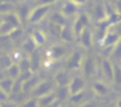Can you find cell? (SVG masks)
<instances>
[{"label":"cell","instance_id":"1f68e13d","mask_svg":"<svg viewBox=\"0 0 121 107\" xmlns=\"http://www.w3.org/2000/svg\"><path fill=\"white\" fill-rule=\"evenodd\" d=\"M8 13H13V4L9 2L0 3V15H8Z\"/></svg>","mask_w":121,"mask_h":107},{"label":"cell","instance_id":"b9f144b4","mask_svg":"<svg viewBox=\"0 0 121 107\" xmlns=\"http://www.w3.org/2000/svg\"><path fill=\"white\" fill-rule=\"evenodd\" d=\"M75 4H78V6H81V4H86L87 3V0H72Z\"/></svg>","mask_w":121,"mask_h":107},{"label":"cell","instance_id":"7bdbcfd3","mask_svg":"<svg viewBox=\"0 0 121 107\" xmlns=\"http://www.w3.org/2000/svg\"><path fill=\"white\" fill-rule=\"evenodd\" d=\"M117 107H121V97L117 100Z\"/></svg>","mask_w":121,"mask_h":107},{"label":"cell","instance_id":"f1b7e54d","mask_svg":"<svg viewBox=\"0 0 121 107\" xmlns=\"http://www.w3.org/2000/svg\"><path fill=\"white\" fill-rule=\"evenodd\" d=\"M112 82L117 87H121V66L120 65H114V76H112Z\"/></svg>","mask_w":121,"mask_h":107},{"label":"cell","instance_id":"7a4b0ae2","mask_svg":"<svg viewBox=\"0 0 121 107\" xmlns=\"http://www.w3.org/2000/svg\"><path fill=\"white\" fill-rule=\"evenodd\" d=\"M50 92H53V82L52 81H40L35 85V88L31 91V96L35 98H40V97L46 96V94H50Z\"/></svg>","mask_w":121,"mask_h":107},{"label":"cell","instance_id":"30bf717a","mask_svg":"<svg viewBox=\"0 0 121 107\" xmlns=\"http://www.w3.org/2000/svg\"><path fill=\"white\" fill-rule=\"evenodd\" d=\"M60 12H62L66 18H71V16H74V15L78 13V4H75L72 0H65Z\"/></svg>","mask_w":121,"mask_h":107},{"label":"cell","instance_id":"7dc6e473","mask_svg":"<svg viewBox=\"0 0 121 107\" xmlns=\"http://www.w3.org/2000/svg\"><path fill=\"white\" fill-rule=\"evenodd\" d=\"M60 107H64V106H60Z\"/></svg>","mask_w":121,"mask_h":107},{"label":"cell","instance_id":"603a6c76","mask_svg":"<svg viewBox=\"0 0 121 107\" xmlns=\"http://www.w3.org/2000/svg\"><path fill=\"white\" fill-rule=\"evenodd\" d=\"M30 13H31V10H30V8L25 4V3H22L19 8H18V12H16V15L19 16V19L21 21H25L30 18Z\"/></svg>","mask_w":121,"mask_h":107},{"label":"cell","instance_id":"8fae6325","mask_svg":"<svg viewBox=\"0 0 121 107\" xmlns=\"http://www.w3.org/2000/svg\"><path fill=\"white\" fill-rule=\"evenodd\" d=\"M78 41L81 43V46L84 47V49H90V47H92V44H93V32L89 29V27L80 34Z\"/></svg>","mask_w":121,"mask_h":107},{"label":"cell","instance_id":"e575fe53","mask_svg":"<svg viewBox=\"0 0 121 107\" xmlns=\"http://www.w3.org/2000/svg\"><path fill=\"white\" fill-rule=\"evenodd\" d=\"M62 28L64 27H59V25H56V23H50V31H52V34L53 35H59L60 37V31H62Z\"/></svg>","mask_w":121,"mask_h":107},{"label":"cell","instance_id":"7402d4cb","mask_svg":"<svg viewBox=\"0 0 121 107\" xmlns=\"http://www.w3.org/2000/svg\"><path fill=\"white\" fill-rule=\"evenodd\" d=\"M50 19H52L53 23H56V25H59V27H65L66 25V16L62 13V12H56V13H53Z\"/></svg>","mask_w":121,"mask_h":107},{"label":"cell","instance_id":"3957f363","mask_svg":"<svg viewBox=\"0 0 121 107\" xmlns=\"http://www.w3.org/2000/svg\"><path fill=\"white\" fill-rule=\"evenodd\" d=\"M49 10H50V4H41V6H37L35 9L31 10L28 21L31 22V23H39L47 13H49Z\"/></svg>","mask_w":121,"mask_h":107},{"label":"cell","instance_id":"d6a6232c","mask_svg":"<svg viewBox=\"0 0 121 107\" xmlns=\"http://www.w3.org/2000/svg\"><path fill=\"white\" fill-rule=\"evenodd\" d=\"M111 56H112V59H115L117 62L121 60V40L112 47V50H111Z\"/></svg>","mask_w":121,"mask_h":107},{"label":"cell","instance_id":"f6af8a7d","mask_svg":"<svg viewBox=\"0 0 121 107\" xmlns=\"http://www.w3.org/2000/svg\"><path fill=\"white\" fill-rule=\"evenodd\" d=\"M100 107H106V106H100Z\"/></svg>","mask_w":121,"mask_h":107},{"label":"cell","instance_id":"6da1fadb","mask_svg":"<svg viewBox=\"0 0 121 107\" xmlns=\"http://www.w3.org/2000/svg\"><path fill=\"white\" fill-rule=\"evenodd\" d=\"M89 22H90V21H89V15H87V13L80 12V13L77 15L74 23H72V31H74V34H75L77 38L80 37V34L89 27Z\"/></svg>","mask_w":121,"mask_h":107},{"label":"cell","instance_id":"ffe728a7","mask_svg":"<svg viewBox=\"0 0 121 107\" xmlns=\"http://www.w3.org/2000/svg\"><path fill=\"white\" fill-rule=\"evenodd\" d=\"M60 38H62L65 43H71V41H74L75 34H74V31H72V28H69V27L65 25L62 28V31H60Z\"/></svg>","mask_w":121,"mask_h":107},{"label":"cell","instance_id":"e0dca14e","mask_svg":"<svg viewBox=\"0 0 121 107\" xmlns=\"http://www.w3.org/2000/svg\"><path fill=\"white\" fill-rule=\"evenodd\" d=\"M37 84H39V79H37V76H35V75H33V76H31V78H30L28 81H25L24 84H21V90H22L24 92L33 91Z\"/></svg>","mask_w":121,"mask_h":107},{"label":"cell","instance_id":"f546056e","mask_svg":"<svg viewBox=\"0 0 121 107\" xmlns=\"http://www.w3.org/2000/svg\"><path fill=\"white\" fill-rule=\"evenodd\" d=\"M13 65V60H12V57L9 54H3L0 56V69H8L9 66H12Z\"/></svg>","mask_w":121,"mask_h":107},{"label":"cell","instance_id":"ee69618b","mask_svg":"<svg viewBox=\"0 0 121 107\" xmlns=\"http://www.w3.org/2000/svg\"><path fill=\"white\" fill-rule=\"evenodd\" d=\"M3 22H4V19H3V15H0V25H2Z\"/></svg>","mask_w":121,"mask_h":107},{"label":"cell","instance_id":"f35d334b","mask_svg":"<svg viewBox=\"0 0 121 107\" xmlns=\"http://www.w3.org/2000/svg\"><path fill=\"white\" fill-rule=\"evenodd\" d=\"M115 10L121 15V0H115Z\"/></svg>","mask_w":121,"mask_h":107},{"label":"cell","instance_id":"4316f807","mask_svg":"<svg viewBox=\"0 0 121 107\" xmlns=\"http://www.w3.org/2000/svg\"><path fill=\"white\" fill-rule=\"evenodd\" d=\"M18 66H19L21 72H30V70H31V60H30V57H22L21 60L18 62Z\"/></svg>","mask_w":121,"mask_h":107},{"label":"cell","instance_id":"9c48e42d","mask_svg":"<svg viewBox=\"0 0 121 107\" xmlns=\"http://www.w3.org/2000/svg\"><path fill=\"white\" fill-rule=\"evenodd\" d=\"M68 87H69V92L72 96V94H77V92H80L86 88V81L83 78H80V76H74V78L71 79Z\"/></svg>","mask_w":121,"mask_h":107},{"label":"cell","instance_id":"44dd1931","mask_svg":"<svg viewBox=\"0 0 121 107\" xmlns=\"http://www.w3.org/2000/svg\"><path fill=\"white\" fill-rule=\"evenodd\" d=\"M3 19H4V22H8V23H10V25H13L15 28H19L21 27V19H19V16H18L15 12L13 13H8V15H3Z\"/></svg>","mask_w":121,"mask_h":107},{"label":"cell","instance_id":"484cf974","mask_svg":"<svg viewBox=\"0 0 121 107\" xmlns=\"http://www.w3.org/2000/svg\"><path fill=\"white\" fill-rule=\"evenodd\" d=\"M31 38L37 43V46H41V44H44V41H46V35H44V32H41L40 29H35V31L31 32Z\"/></svg>","mask_w":121,"mask_h":107},{"label":"cell","instance_id":"9a60e30c","mask_svg":"<svg viewBox=\"0 0 121 107\" xmlns=\"http://www.w3.org/2000/svg\"><path fill=\"white\" fill-rule=\"evenodd\" d=\"M69 76L68 73L65 72V70H60V72H58L55 75V84L58 87H66V85H69Z\"/></svg>","mask_w":121,"mask_h":107},{"label":"cell","instance_id":"ac0fdd59","mask_svg":"<svg viewBox=\"0 0 121 107\" xmlns=\"http://www.w3.org/2000/svg\"><path fill=\"white\" fill-rule=\"evenodd\" d=\"M0 88H2V90L9 96V94L13 91V88H15V81H13V79H10V78L0 79Z\"/></svg>","mask_w":121,"mask_h":107},{"label":"cell","instance_id":"5bb4252c","mask_svg":"<svg viewBox=\"0 0 121 107\" xmlns=\"http://www.w3.org/2000/svg\"><path fill=\"white\" fill-rule=\"evenodd\" d=\"M37 50V43L31 38V35H30L28 38L24 40V43H22V51H25L28 53V54H33V53Z\"/></svg>","mask_w":121,"mask_h":107},{"label":"cell","instance_id":"83f0119b","mask_svg":"<svg viewBox=\"0 0 121 107\" xmlns=\"http://www.w3.org/2000/svg\"><path fill=\"white\" fill-rule=\"evenodd\" d=\"M22 35H24V29L19 27V28H15L13 31H12V32L8 35V37H9V40L12 41V43H18V41L21 40Z\"/></svg>","mask_w":121,"mask_h":107},{"label":"cell","instance_id":"7c38bea8","mask_svg":"<svg viewBox=\"0 0 121 107\" xmlns=\"http://www.w3.org/2000/svg\"><path fill=\"white\" fill-rule=\"evenodd\" d=\"M83 72L86 76H92L96 73V63L92 57H86L83 62Z\"/></svg>","mask_w":121,"mask_h":107},{"label":"cell","instance_id":"ab89813d","mask_svg":"<svg viewBox=\"0 0 121 107\" xmlns=\"http://www.w3.org/2000/svg\"><path fill=\"white\" fill-rule=\"evenodd\" d=\"M80 107H99V106L95 104V103H92V101H87V103H84V104L80 106Z\"/></svg>","mask_w":121,"mask_h":107},{"label":"cell","instance_id":"4dcf8cb0","mask_svg":"<svg viewBox=\"0 0 121 107\" xmlns=\"http://www.w3.org/2000/svg\"><path fill=\"white\" fill-rule=\"evenodd\" d=\"M15 29L13 25H10L8 22H3L2 25H0V37H8V35Z\"/></svg>","mask_w":121,"mask_h":107},{"label":"cell","instance_id":"8d00e7d4","mask_svg":"<svg viewBox=\"0 0 121 107\" xmlns=\"http://www.w3.org/2000/svg\"><path fill=\"white\" fill-rule=\"evenodd\" d=\"M2 107H18V104L12 103V101H3L2 103Z\"/></svg>","mask_w":121,"mask_h":107},{"label":"cell","instance_id":"5b68a950","mask_svg":"<svg viewBox=\"0 0 121 107\" xmlns=\"http://www.w3.org/2000/svg\"><path fill=\"white\" fill-rule=\"evenodd\" d=\"M121 40V35L118 32H114V31H108L105 34L104 40L100 41V46L102 47H109V49H112L114 46H115L118 41Z\"/></svg>","mask_w":121,"mask_h":107},{"label":"cell","instance_id":"d6986e66","mask_svg":"<svg viewBox=\"0 0 121 107\" xmlns=\"http://www.w3.org/2000/svg\"><path fill=\"white\" fill-rule=\"evenodd\" d=\"M37 100H39V107H46V106L52 104L53 101H56L58 98H56V94L55 92H50V94H46V96L40 97Z\"/></svg>","mask_w":121,"mask_h":107},{"label":"cell","instance_id":"277c9868","mask_svg":"<svg viewBox=\"0 0 121 107\" xmlns=\"http://www.w3.org/2000/svg\"><path fill=\"white\" fill-rule=\"evenodd\" d=\"M83 54L78 50H74L71 53V56L68 57L66 60V68L68 69H78V68H83Z\"/></svg>","mask_w":121,"mask_h":107},{"label":"cell","instance_id":"60d3db41","mask_svg":"<svg viewBox=\"0 0 121 107\" xmlns=\"http://www.w3.org/2000/svg\"><path fill=\"white\" fill-rule=\"evenodd\" d=\"M60 100H56V101H53L52 104H49V106H46V107H60Z\"/></svg>","mask_w":121,"mask_h":107},{"label":"cell","instance_id":"74e56055","mask_svg":"<svg viewBox=\"0 0 121 107\" xmlns=\"http://www.w3.org/2000/svg\"><path fill=\"white\" fill-rule=\"evenodd\" d=\"M55 2H58V0H39L40 6L41 4H52V3H55Z\"/></svg>","mask_w":121,"mask_h":107},{"label":"cell","instance_id":"bcb514c9","mask_svg":"<svg viewBox=\"0 0 121 107\" xmlns=\"http://www.w3.org/2000/svg\"><path fill=\"white\" fill-rule=\"evenodd\" d=\"M0 107H2V103H0Z\"/></svg>","mask_w":121,"mask_h":107},{"label":"cell","instance_id":"2e32d148","mask_svg":"<svg viewBox=\"0 0 121 107\" xmlns=\"http://www.w3.org/2000/svg\"><path fill=\"white\" fill-rule=\"evenodd\" d=\"M19 75H21V69H19V66H18V63H13L12 66H9L8 69H6V78H10V79L16 81L18 78H19Z\"/></svg>","mask_w":121,"mask_h":107},{"label":"cell","instance_id":"d4e9b609","mask_svg":"<svg viewBox=\"0 0 121 107\" xmlns=\"http://www.w3.org/2000/svg\"><path fill=\"white\" fill-rule=\"evenodd\" d=\"M30 60H31V70L33 72H37V69L40 68V54H39L37 50L33 54H30Z\"/></svg>","mask_w":121,"mask_h":107},{"label":"cell","instance_id":"4fadbf2b","mask_svg":"<svg viewBox=\"0 0 121 107\" xmlns=\"http://www.w3.org/2000/svg\"><path fill=\"white\" fill-rule=\"evenodd\" d=\"M69 100H71V103L75 104V106H83L84 103H87V91L83 90L77 94H72L69 97Z\"/></svg>","mask_w":121,"mask_h":107},{"label":"cell","instance_id":"d590c367","mask_svg":"<svg viewBox=\"0 0 121 107\" xmlns=\"http://www.w3.org/2000/svg\"><path fill=\"white\" fill-rule=\"evenodd\" d=\"M8 94H6L3 90H2V88H0V103H3V101H6V100H8Z\"/></svg>","mask_w":121,"mask_h":107},{"label":"cell","instance_id":"836d02e7","mask_svg":"<svg viewBox=\"0 0 121 107\" xmlns=\"http://www.w3.org/2000/svg\"><path fill=\"white\" fill-rule=\"evenodd\" d=\"M21 107H39V100L35 97L28 98V100H25V101L21 104Z\"/></svg>","mask_w":121,"mask_h":107},{"label":"cell","instance_id":"cb8c5ba5","mask_svg":"<svg viewBox=\"0 0 121 107\" xmlns=\"http://www.w3.org/2000/svg\"><path fill=\"white\" fill-rule=\"evenodd\" d=\"M56 98L58 100H60V101H64L65 98H68V97H71V92H69V87L66 85V87H59L58 90H56Z\"/></svg>","mask_w":121,"mask_h":107},{"label":"cell","instance_id":"8992f818","mask_svg":"<svg viewBox=\"0 0 121 107\" xmlns=\"http://www.w3.org/2000/svg\"><path fill=\"white\" fill-rule=\"evenodd\" d=\"M99 66H100L102 75H104L106 79H111L112 81V76H114V65H112V62L108 57H105V59H102V60H100Z\"/></svg>","mask_w":121,"mask_h":107},{"label":"cell","instance_id":"ba28073f","mask_svg":"<svg viewBox=\"0 0 121 107\" xmlns=\"http://www.w3.org/2000/svg\"><path fill=\"white\" fill-rule=\"evenodd\" d=\"M64 54H65V47L64 46H52L50 49L47 50L46 57L49 59V60L55 62V60H58V59H60Z\"/></svg>","mask_w":121,"mask_h":107},{"label":"cell","instance_id":"52a82bcc","mask_svg":"<svg viewBox=\"0 0 121 107\" xmlns=\"http://www.w3.org/2000/svg\"><path fill=\"white\" fill-rule=\"evenodd\" d=\"M92 91L98 97H106L109 94V87H108L104 81H95L92 84Z\"/></svg>","mask_w":121,"mask_h":107}]
</instances>
